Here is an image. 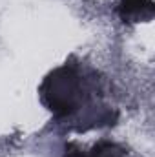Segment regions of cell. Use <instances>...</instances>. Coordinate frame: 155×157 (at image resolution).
Listing matches in <instances>:
<instances>
[{"instance_id":"cell-4","label":"cell","mask_w":155,"mask_h":157,"mask_svg":"<svg viewBox=\"0 0 155 157\" xmlns=\"http://www.w3.org/2000/svg\"><path fill=\"white\" fill-rule=\"evenodd\" d=\"M64 157H89V155H86V154H82L78 150H70V152L64 154Z\"/></svg>"},{"instance_id":"cell-2","label":"cell","mask_w":155,"mask_h":157,"mask_svg":"<svg viewBox=\"0 0 155 157\" xmlns=\"http://www.w3.org/2000/svg\"><path fill=\"white\" fill-rule=\"evenodd\" d=\"M119 15L122 20L128 22L148 20L153 15V4L152 0H120Z\"/></svg>"},{"instance_id":"cell-1","label":"cell","mask_w":155,"mask_h":157,"mask_svg":"<svg viewBox=\"0 0 155 157\" xmlns=\"http://www.w3.org/2000/svg\"><path fill=\"white\" fill-rule=\"evenodd\" d=\"M40 95L47 110H51L55 115H70L82 106L86 95L84 78L75 66L64 64L44 78L40 86Z\"/></svg>"},{"instance_id":"cell-3","label":"cell","mask_w":155,"mask_h":157,"mask_svg":"<svg viewBox=\"0 0 155 157\" xmlns=\"http://www.w3.org/2000/svg\"><path fill=\"white\" fill-rule=\"evenodd\" d=\"M89 157H130L128 152L124 148H120L119 144L113 143H100L93 148V152L89 154Z\"/></svg>"}]
</instances>
